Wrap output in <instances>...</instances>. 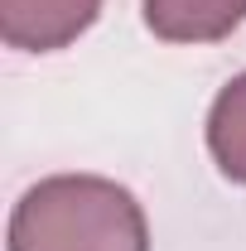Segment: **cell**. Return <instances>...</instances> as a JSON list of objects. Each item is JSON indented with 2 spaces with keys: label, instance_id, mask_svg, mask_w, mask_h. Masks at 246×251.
Instances as JSON below:
<instances>
[{
  "label": "cell",
  "instance_id": "1",
  "mask_svg": "<svg viewBox=\"0 0 246 251\" xmlns=\"http://www.w3.org/2000/svg\"><path fill=\"white\" fill-rule=\"evenodd\" d=\"M10 251H150L140 198L101 174H49L10 213Z\"/></svg>",
  "mask_w": 246,
  "mask_h": 251
},
{
  "label": "cell",
  "instance_id": "2",
  "mask_svg": "<svg viewBox=\"0 0 246 251\" xmlns=\"http://www.w3.org/2000/svg\"><path fill=\"white\" fill-rule=\"evenodd\" d=\"M101 0H0V39L20 53H53L87 34Z\"/></svg>",
  "mask_w": 246,
  "mask_h": 251
},
{
  "label": "cell",
  "instance_id": "3",
  "mask_svg": "<svg viewBox=\"0 0 246 251\" xmlns=\"http://www.w3.org/2000/svg\"><path fill=\"white\" fill-rule=\"evenodd\" d=\"M246 20V0H145V25L164 44H217Z\"/></svg>",
  "mask_w": 246,
  "mask_h": 251
},
{
  "label": "cell",
  "instance_id": "4",
  "mask_svg": "<svg viewBox=\"0 0 246 251\" xmlns=\"http://www.w3.org/2000/svg\"><path fill=\"white\" fill-rule=\"evenodd\" d=\"M208 155H213V164L232 184H246V73H237L213 97V111H208Z\"/></svg>",
  "mask_w": 246,
  "mask_h": 251
}]
</instances>
